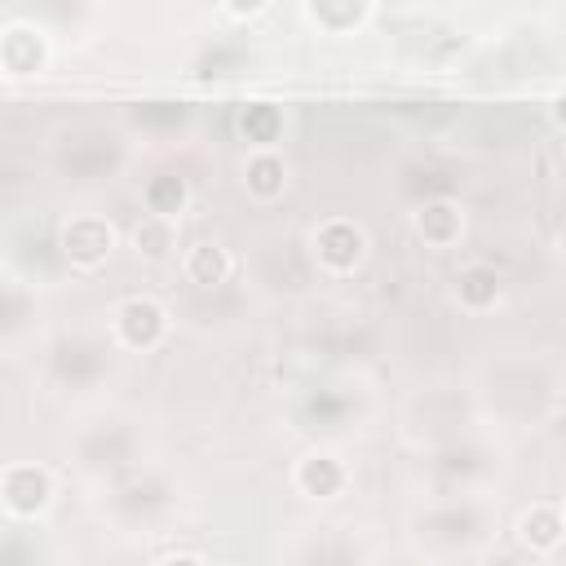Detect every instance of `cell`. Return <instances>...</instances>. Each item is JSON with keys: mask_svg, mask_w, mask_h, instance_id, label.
Masks as SVG:
<instances>
[{"mask_svg": "<svg viewBox=\"0 0 566 566\" xmlns=\"http://www.w3.org/2000/svg\"><path fill=\"white\" fill-rule=\"evenodd\" d=\"M133 243H138V252H142V257H151V261H164V257L173 252V243H177L173 217H164V213H151V217H142V221H138V230H133Z\"/></svg>", "mask_w": 566, "mask_h": 566, "instance_id": "cell-5", "label": "cell"}, {"mask_svg": "<svg viewBox=\"0 0 566 566\" xmlns=\"http://www.w3.org/2000/svg\"><path fill=\"white\" fill-rule=\"evenodd\" d=\"M63 243H67V257H72V261H80V265H94V261H102V257L111 252V243H116V230H111L107 221H98V217H76V221L67 226Z\"/></svg>", "mask_w": 566, "mask_h": 566, "instance_id": "cell-3", "label": "cell"}, {"mask_svg": "<svg viewBox=\"0 0 566 566\" xmlns=\"http://www.w3.org/2000/svg\"><path fill=\"white\" fill-rule=\"evenodd\" d=\"M416 230H421L429 243H438V248H443V243H451V239L460 235V213H456L451 204H443V199H438V204H429V208H421V213H416Z\"/></svg>", "mask_w": 566, "mask_h": 566, "instance_id": "cell-7", "label": "cell"}, {"mask_svg": "<svg viewBox=\"0 0 566 566\" xmlns=\"http://www.w3.org/2000/svg\"><path fill=\"white\" fill-rule=\"evenodd\" d=\"M315 248H319V261H328L333 270H350L363 257V230L350 226V221H333V226L319 230Z\"/></svg>", "mask_w": 566, "mask_h": 566, "instance_id": "cell-4", "label": "cell"}, {"mask_svg": "<svg viewBox=\"0 0 566 566\" xmlns=\"http://www.w3.org/2000/svg\"><path fill=\"white\" fill-rule=\"evenodd\" d=\"M496 297H500V283H496V274H491L487 265H469V270L460 274V302H465L469 311H487Z\"/></svg>", "mask_w": 566, "mask_h": 566, "instance_id": "cell-9", "label": "cell"}, {"mask_svg": "<svg viewBox=\"0 0 566 566\" xmlns=\"http://www.w3.org/2000/svg\"><path fill=\"white\" fill-rule=\"evenodd\" d=\"M522 535H526V544H535V548H557V540H562V518H557V509H548V504L531 509V513L522 518Z\"/></svg>", "mask_w": 566, "mask_h": 566, "instance_id": "cell-10", "label": "cell"}, {"mask_svg": "<svg viewBox=\"0 0 566 566\" xmlns=\"http://www.w3.org/2000/svg\"><path fill=\"white\" fill-rule=\"evenodd\" d=\"M164 566H204L199 557H173V562H164Z\"/></svg>", "mask_w": 566, "mask_h": 566, "instance_id": "cell-12", "label": "cell"}, {"mask_svg": "<svg viewBox=\"0 0 566 566\" xmlns=\"http://www.w3.org/2000/svg\"><path fill=\"white\" fill-rule=\"evenodd\" d=\"M297 482H302V491H311V496H333V491L346 482V469H341L333 456H311V460H302Z\"/></svg>", "mask_w": 566, "mask_h": 566, "instance_id": "cell-6", "label": "cell"}, {"mask_svg": "<svg viewBox=\"0 0 566 566\" xmlns=\"http://www.w3.org/2000/svg\"><path fill=\"white\" fill-rule=\"evenodd\" d=\"M186 274L195 279V283H221L226 274H230V257H226V248H217V243H199L191 257H186Z\"/></svg>", "mask_w": 566, "mask_h": 566, "instance_id": "cell-8", "label": "cell"}, {"mask_svg": "<svg viewBox=\"0 0 566 566\" xmlns=\"http://www.w3.org/2000/svg\"><path fill=\"white\" fill-rule=\"evenodd\" d=\"M116 328H120V341H124V346L146 350V346H155V341L164 337L168 315H164L151 297H129V302L116 311Z\"/></svg>", "mask_w": 566, "mask_h": 566, "instance_id": "cell-1", "label": "cell"}, {"mask_svg": "<svg viewBox=\"0 0 566 566\" xmlns=\"http://www.w3.org/2000/svg\"><path fill=\"white\" fill-rule=\"evenodd\" d=\"M248 186H252V195H261V199L279 195V191H283V160H279V155H252V164H248Z\"/></svg>", "mask_w": 566, "mask_h": 566, "instance_id": "cell-11", "label": "cell"}, {"mask_svg": "<svg viewBox=\"0 0 566 566\" xmlns=\"http://www.w3.org/2000/svg\"><path fill=\"white\" fill-rule=\"evenodd\" d=\"M0 496L14 513H41L50 504V474L36 465H14L0 478Z\"/></svg>", "mask_w": 566, "mask_h": 566, "instance_id": "cell-2", "label": "cell"}]
</instances>
